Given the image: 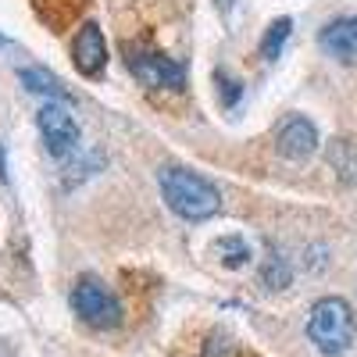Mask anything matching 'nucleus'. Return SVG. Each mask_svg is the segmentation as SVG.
I'll list each match as a JSON object with an SVG mask.
<instances>
[{"label": "nucleus", "instance_id": "1", "mask_svg": "<svg viewBox=\"0 0 357 357\" xmlns=\"http://www.w3.org/2000/svg\"><path fill=\"white\" fill-rule=\"evenodd\" d=\"M158 183H161L165 204L186 222H207L211 215H218V207H222L218 186L211 183V178H204L200 172H193V168L168 165V168H161Z\"/></svg>", "mask_w": 357, "mask_h": 357}, {"label": "nucleus", "instance_id": "2", "mask_svg": "<svg viewBox=\"0 0 357 357\" xmlns=\"http://www.w3.org/2000/svg\"><path fill=\"white\" fill-rule=\"evenodd\" d=\"M307 340L325 357H340L354 343V307L343 296H321L307 314Z\"/></svg>", "mask_w": 357, "mask_h": 357}, {"label": "nucleus", "instance_id": "3", "mask_svg": "<svg viewBox=\"0 0 357 357\" xmlns=\"http://www.w3.org/2000/svg\"><path fill=\"white\" fill-rule=\"evenodd\" d=\"M72 311L79 314V321H86L89 329H118L126 318L122 304H118V296L111 293L107 282H100L97 275H82L75 286H72Z\"/></svg>", "mask_w": 357, "mask_h": 357}, {"label": "nucleus", "instance_id": "4", "mask_svg": "<svg viewBox=\"0 0 357 357\" xmlns=\"http://www.w3.org/2000/svg\"><path fill=\"white\" fill-rule=\"evenodd\" d=\"M132 75L139 86L146 89H183L186 86V68L172 61V57L158 54V50H139V54H129L126 57Z\"/></svg>", "mask_w": 357, "mask_h": 357}, {"label": "nucleus", "instance_id": "5", "mask_svg": "<svg viewBox=\"0 0 357 357\" xmlns=\"http://www.w3.org/2000/svg\"><path fill=\"white\" fill-rule=\"evenodd\" d=\"M36 126L43 132V143L54 158H68L75 146H79V122L75 114L61 104H43L36 114Z\"/></svg>", "mask_w": 357, "mask_h": 357}, {"label": "nucleus", "instance_id": "6", "mask_svg": "<svg viewBox=\"0 0 357 357\" xmlns=\"http://www.w3.org/2000/svg\"><path fill=\"white\" fill-rule=\"evenodd\" d=\"M72 57H75V68H79L86 79L104 75V68H107V43H104L100 25L86 22V25L79 29L75 40H72Z\"/></svg>", "mask_w": 357, "mask_h": 357}, {"label": "nucleus", "instance_id": "7", "mask_svg": "<svg viewBox=\"0 0 357 357\" xmlns=\"http://www.w3.org/2000/svg\"><path fill=\"white\" fill-rule=\"evenodd\" d=\"M275 151L279 158L286 161H307L314 151H318V129L311 118H289V122H282L279 136H275Z\"/></svg>", "mask_w": 357, "mask_h": 357}, {"label": "nucleus", "instance_id": "8", "mask_svg": "<svg viewBox=\"0 0 357 357\" xmlns=\"http://www.w3.org/2000/svg\"><path fill=\"white\" fill-rule=\"evenodd\" d=\"M318 47L336 57V61H357V15H347V18H336L329 22L318 33Z\"/></svg>", "mask_w": 357, "mask_h": 357}, {"label": "nucleus", "instance_id": "9", "mask_svg": "<svg viewBox=\"0 0 357 357\" xmlns=\"http://www.w3.org/2000/svg\"><path fill=\"white\" fill-rule=\"evenodd\" d=\"M18 79H22V86L29 89V93H40V97H50V100H68L65 86L57 82L50 72H40V68H22V72H18Z\"/></svg>", "mask_w": 357, "mask_h": 357}, {"label": "nucleus", "instance_id": "10", "mask_svg": "<svg viewBox=\"0 0 357 357\" xmlns=\"http://www.w3.org/2000/svg\"><path fill=\"white\" fill-rule=\"evenodd\" d=\"M215 254L222 257L225 268H243L250 264V243L243 240V236H222V240H215Z\"/></svg>", "mask_w": 357, "mask_h": 357}, {"label": "nucleus", "instance_id": "11", "mask_svg": "<svg viewBox=\"0 0 357 357\" xmlns=\"http://www.w3.org/2000/svg\"><path fill=\"white\" fill-rule=\"evenodd\" d=\"M329 161H333V168L340 172L343 183H357V143L336 139L333 151H329Z\"/></svg>", "mask_w": 357, "mask_h": 357}, {"label": "nucleus", "instance_id": "12", "mask_svg": "<svg viewBox=\"0 0 357 357\" xmlns=\"http://www.w3.org/2000/svg\"><path fill=\"white\" fill-rule=\"evenodd\" d=\"M293 282V268L282 254H268V261L261 264V286L264 289H286Z\"/></svg>", "mask_w": 357, "mask_h": 357}, {"label": "nucleus", "instance_id": "13", "mask_svg": "<svg viewBox=\"0 0 357 357\" xmlns=\"http://www.w3.org/2000/svg\"><path fill=\"white\" fill-rule=\"evenodd\" d=\"M289 29H293L289 18H275L272 25H268V33L261 40V57H264V61H275V57L282 54V43L289 40Z\"/></svg>", "mask_w": 357, "mask_h": 357}, {"label": "nucleus", "instance_id": "14", "mask_svg": "<svg viewBox=\"0 0 357 357\" xmlns=\"http://www.w3.org/2000/svg\"><path fill=\"white\" fill-rule=\"evenodd\" d=\"M215 82H218V93H222V104H225V107H232L236 100L243 97V82L229 79V72H225V68H218V72H215Z\"/></svg>", "mask_w": 357, "mask_h": 357}, {"label": "nucleus", "instance_id": "15", "mask_svg": "<svg viewBox=\"0 0 357 357\" xmlns=\"http://www.w3.org/2000/svg\"><path fill=\"white\" fill-rule=\"evenodd\" d=\"M200 357H232L229 336L225 333H211V336H207V343H204V354Z\"/></svg>", "mask_w": 357, "mask_h": 357}, {"label": "nucleus", "instance_id": "16", "mask_svg": "<svg viewBox=\"0 0 357 357\" xmlns=\"http://www.w3.org/2000/svg\"><path fill=\"white\" fill-rule=\"evenodd\" d=\"M0 178H8V172H4V146H0Z\"/></svg>", "mask_w": 357, "mask_h": 357}, {"label": "nucleus", "instance_id": "17", "mask_svg": "<svg viewBox=\"0 0 357 357\" xmlns=\"http://www.w3.org/2000/svg\"><path fill=\"white\" fill-rule=\"evenodd\" d=\"M215 4H218V11H229V8H232V0H215Z\"/></svg>", "mask_w": 357, "mask_h": 357}, {"label": "nucleus", "instance_id": "18", "mask_svg": "<svg viewBox=\"0 0 357 357\" xmlns=\"http://www.w3.org/2000/svg\"><path fill=\"white\" fill-rule=\"evenodd\" d=\"M0 43H4V36H0Z\"/></svg>", "mask_w": 357, "mask_h": 357}]
</instances>
